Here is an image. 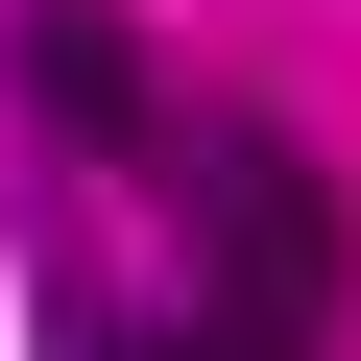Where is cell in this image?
<instances>
[{"label": "cell", "instance_id": "obj_1", "mask_svg": "<svg viewBox=\"0 0 361 361\" xmlns=\"http://www.w3.org/2000/svg\"><path fill=\"white\" fill-rule=\"evenodd\" d=\"M193 241H217V337H313L337 313V265H361V217H337V169L289 145V121H193Z\"/></svg>", "mask_w": 361, "mask_h": 361}, {"label": "cell", "instance_id": "obj_2", "mask_svg": "<svg viewBox=\"0 0 361 361\" xmlns=\"http://www.w3.org/2000/svg\"><path fill=\"white\" fill-rule=\"evenodd\" d=\"M0 73H25V121H49V145H145V121H169V73H145L121 0H25V25H0Z\"/></svg>", "mask_w": 361, "mask_h": 361}, {"label": "cell", "instance_id": "obj_3", "mask_svg": "<svg viewBox=\"0 0 361 361\" xmlns=\"http://www.w3.org/2000/svg\"><path fill=\"white\" fill-rule=\"evenodd\" d=\"M49 361H265V337H97V313H49Z\"/></svg>", "mask_w": 361, "mask_h": 361}]
</instances>
